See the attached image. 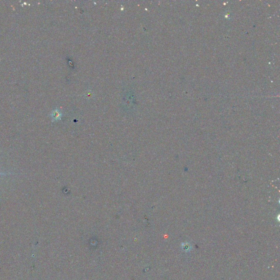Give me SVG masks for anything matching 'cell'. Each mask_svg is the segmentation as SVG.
I'll list each match as a JSON object with an SVG mask.
<instances>
[{
  "label": "cell",
  "mask_w": 280,
  "mask_h": 280,
  "mask_svg": "<svg viewBox=\"0 0 280 280\" xmlns=\"http://www.w3.org/2000/svg\"><path fill=\"white\" fill-rule=\"evenodd\" d=\"M0 175H1V173H0Z\"/></svg>",
  "instance_id": "2"
},
{
  "label": "cell",
  "mask_w": 280,
  "mask_h": 280,
  "mask_svg": "<svg viewBox=\"0 0 280 280\" xmlns=\"http://www.w3.org/2000/svg\"><path fill=\"white\" fill-rule=\"evenodd\" d=\"M61 116H62V114H61V112L58 109L52 112V114L53 119V120H60Z\"/></svg>",
  "instance_id": "1"
}]
</instances>
